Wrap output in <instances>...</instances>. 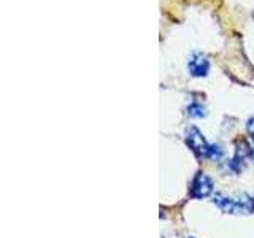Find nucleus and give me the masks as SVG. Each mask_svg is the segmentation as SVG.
Masks as SVG:
<instances>
[{
  "label": "nucleus",
  "instance_id": "4",
  "mask_svg": "<svg viewBox=\"0 0 254 238\" xmlns=\"http://www.w3.org/2000/svg\"><path fill=\"white\" fill-rule=\"evenodd\" d=\"M188 70L192 76H206L208 75V70H210V62L202 53H194L189 58Z\"/></svg>",
  "mask_w": 254,
  "mask_h": 238
},
{
  "label": "nucleus",
  "instance_id": "6",
  "mask_svg": "<svg viewBox=\"0 0 254 238\" xmlns=\"http://www.w3.org/2000/svg\"><path fill=\"white\" fill-rule=\"evenodd\" d=\"M246 129H248L250 135H251V138L254 140V118H251L248 122H246Z\"/></svg>",
  "mask_w": 254,
  "mask_h": 238
},
{
  "label": "nucleus",
  "instance_id": "2",
  "mask_svg": "<svg viewBox=\"0 0 254 238\" xmlns=\"http://www.w3.org/2000/svg\"><path fill=\"white\" fill-rule=\"evenodd\" d=\"M214 203H216L219 206V210H222L224 213H242V211L253 210V200L242 202V200H235V198L226 197V195H218L214 198Z\"/></svg>",
  "mask_w": 254,
  "mask_h": 238
},
{
  "label": "nucleus",
  "instance_id": "1",
  "mask_svg": "<svg viewBox=\"0 0 254 238\" xmlns=\"http://www.w3.org/2000/svg\"><path fill=\"white\" fill-rule=\"evenodd\" d=\"M186 143L197 156H208L210 153V146L206 145L202 132L197 127H189L186 130Z\"/></svg>",
  "mask_w": 254,
  "mask_h": 238
},
{
  "label": "nucleus",
  "instance_id": "3",
  "mask_svg": "<svg viewBox=\"0 0 254 238\" xmlns=\"http://www.w3.org/2000/svg\"><path fill=\"white\" fill-rule=\"evenodd\" d=\"M213 192V181L205 173H197V177L190 186V197L194 198H203L208 197Z\"/></svg>",
  "mask_w": 254,
  "mask_h": 238
},
{
  "label": "nucleus",
  "instance_id": "7",
  "mask_svg": "<svg viewBox=\"0 0 254 238\" xmlns=\"http://www.w3.org/2000/svg\"><path fill=\"white\" fill-rule=\"evenodd\" d=\"M253 210H254V198H253Z\"/></svg>",
  "mask_w": 254,
  "mask_h": 238
},
{
  "label": "nucleus",
  "instance_id": "5",
  "mask_svg": "<svg viewBox=\"0 0 254 238\" xmlns=\"http://www.w3.org/2000/svg\"><path fill=\"white\" fill-rule=\"evenodd\" d=\"M188 113H189V116H192V118H203L206 115L205 108L200 105V103H192V105H189Z\"/></svg>",
  "mask_w": 254,
  "mask_h": 238
}]
</instances>
